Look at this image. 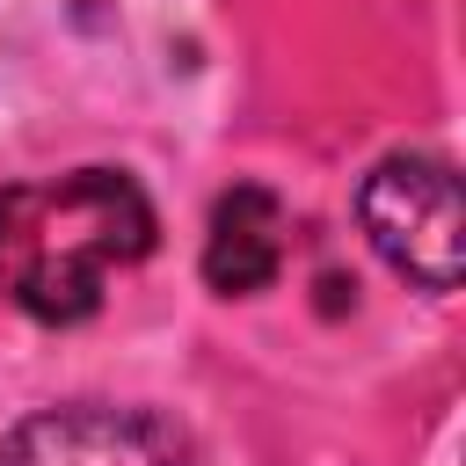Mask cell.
Masks as SVG:
<instances>
[{"label":"cell","instance_id":"obj_3","mask_svg":"<svg viewBox=\"0 0 466 466\" xmlns=\"http://www.w3.org/2000/svg\"><path fill=\"white\" fill-rule=\"evenodd\" d=\"M0 466H204V451L160 408L58 400L0 430Z\"/></svg>","mask_w":466,"mask_h":466},{"label":"cell","instance_id":"obj_2","mask_svg":"<svg viewBox=\"0 0 466 466\" xmlns=\"http://www.w3.org/2000/svg\"><path fill=\"white\" fill-rule=\"evenodd\" d=\"M357 226L371 255L408 277L415 291L444 299L466 277V211H459V167L444 153H386L357 189Z\"/></svg>","mask_w":466,"mask_h":466},{"label":"cell","instance_id":"obj_1","mask_svg":"<svg viewBox=\"0 0 466 466\" xmlns=\"http://www.w3.org/2000/svg\"><path fill=\"white\" fill-rule=\"evenodd\" d=\"M160 240L153 197L124 167H66L0 189V299L44 328H73L109 299V277Z\"/></svg>","mask_w":466,"mask_h":466},{"label":"cell","instance_id":"obj_4","mask_svg":"<svg viewBox=\"0 0 466 466\" xmlns=\"http://www.w3.org/2000/svg\"><path fill=\"white\" fill-rule=\"evenodd\" d=\"M284 255H291V211L277 204V189L233 182L204 226V284L218 299H255L284 277Z\"/></svg>","mask_w":466,"mask_h":466}]
</instances>
